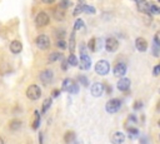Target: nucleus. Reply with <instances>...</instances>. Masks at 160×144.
Here are the masks:
<instances>
[{"label": "nucleus", "mask_w": 160, "mask_h": 144, "mask_svg": "<svg viewBox=\"0 0 160 144\" xmlns=\"http://www.w3.org/2000/svg\"><path fill=\"white\" fill-rule=\"evenodd\" d=\"M62 89H63L64 92H68V93H70V94H76V93L79 92L78 84H76L74 80H71V79H65V80L63 82Z\"/></svg>", "instance_id": "nucleus-1"}, {"label": "nucleus", "mask_w": 160, "mask_h": 144, "mask_svg": "<svg viewBox=\"0 0 160 144\" xmlns=\"http://www.w3.org/2000/svg\"><path fill=\"white\" fill-rule=\"evenodd\" d=\"M120 108H122V102H120L119 99H110V100L106 102V105H105L106 112L110 113V114L119 112Z\"/></svg>", "instance_id": "nucleus-2"}, {"label": "nucleus", "mask_w": 160, "mask_h": 144, "mask_svg": "<svg viewBox=\"0 0 160 144\" xmlns=\"http://www.w3.org/2000/svg\"><path fill=\"white\" fill-rule=\"evenodd\" d=\"M110 70V64L106 60H100L95 64V71L99 75H106Z\"/></svg>", "instance_id": "nucleus-3"}, {"label": "nucleus", "mask_w": 160, "mask_h": 144, "mask_svg": "<svg viewBox=\"0 0 160 144\" xmlns=\"http://www.w3.org/2000/svg\"><path fill=\"white\" fill-rule=\"evenodd\" d=\"M26 95L30 100H38L40 98V95H42V89H40L38 85L33 84L28 88V90H26Z\"/></svg>", "instance_id": "nucleus-4"}, {"label": "nucleus", "mask_w": 160, "mask_h": 144, "mask_svg": "<svg viewBox=\"0 0 160 144\" xmlns=\"http://www.w3.org/2000/svg\"><path fill=\"white\" fill-rule=\"evenodd\" d=\"M35 43H36V46L42 50H46L50 46V39H49L48 35H44V34L39 35L35 40Z\"/></svg>", "instance_id": "nucleus-5"}, {"label": "nucleus", "mask_w": 160, "mask_h": 144, "mask_svg": "<svg viewBox=\"0 0 160 144\" xmlns=\"http://www.w3.org/2000/svg\"><path fill=\"white\" fill-rule=\"evenodd\" d=\"M49 22H50V18H49V15H48L46 13H44V11H40V13L36 15V18H35V24H36V26H39V28L48 25Z\"/></svg>", "instance_id": "nucleus-6"}, {"label": "nucleus", "mask_w": 160, "mask_h": 144, "mask_svg": "<svg viewBox=\"0 0 160 144\" xmlns=\"http://www.w3.org/2000/svg\"><path fill=\"white\" fill-rule=\"evenodd\" d=\"M90 90H91V95L95 97V98H99V97H102L105 92V86L103 83H94L90 88Z\"/></svg>", "instance_id": "nucleus-7"}, {"label": "nucleus", "mask_w": 160, "mask_h": 144, "mask_svg": "<svg viewBox=\"0 0 160 144\" xmlns=\"http://www.w3.org/2000/svg\"><path fill=\"white\" fill-rule=\"evenodd\" d=\"M119 48V42L115 39V38H108L105 40V49L109 51V53H114Z\"/></svg>", "instance_id": "nucleus-8"}, {"label": "nucleus", "mask_w": 160, "mask_h": 144, "mask_svg": "<svg viewBox=\"0 0 160 144\" xmlns=\"http://www.w3.org/2000/svg\"><path fill=\"white\" fill-rule=\"evenodd\" d=\"M53 77H54L53 71L49 70V69L42 71V73H40V75H39V78H40V80H42V83L45 84V85H48V84H50V83L53 82Z\"/></svg>", "instance_id": "nucleus-9"}, {"label": "nucleus", "mask_w": 160, "mask_h": 144, "mask_svg": "<svg viewBox=\"0 0 160 144\" xmlns=\"http://www.w3.org/2000/svg\"><path fill=\"white\" fill-rule=\"evenodd\" d=\"M135 2H136L139 11H142L144 14H148V15H151V13H150V4L146 2V0H135Z\"/></svg>", "instance_id": "nucleus-10"}, {"label": "nucleus", "mask_w": 160, "mask_h": 144, "mask_svg": "<svg viewBox=\"0 0 160 144\" xmlns=\"http://www.w3.org/2000/svg\"><path fill=\"white\" fill-rule=\"evenodd\" d=\"M125 73H126V64L125 63H118L114 66V75L115 77L122 78L125 75Z\"/></svg>", "instance_id": "nucleus-11"}, {"label": "nucleus", "mask_w": 160, "mask_h": 144, "mask_svg": "<svg viewBox=\"0 0 160 144\" xmlns=\"http://www.w3.org/2000/svg\"><path fill=\"white\" fill-rule=\"evenodd\" d=\"M90 66H91V60L88 57V54L86 53L80 54V69L88 70V69H90Z\"/></svg>", "instance_id": "nucleus-12"}, {"label": "nucleus", "mask_w": 160, "mask_h": 144, "mask_svg": "<svg viewBox=\"0 0 160 144\" xmlns=\"http://www.w3.org/2000/svg\"><path fill=\"white\" fill-rule=\"evenodd\" d=\"M130 79H128V78H120L119 79V82H118V84H116V86H118V89L120 92H126V90H129L130 89Z\"/></svg>", "instance_id": "nucleus-13"}, {"label": "nucleus", "mask_w": 160, "mask_h": 144, "mask_svg": "<svg viewBox=\"0 0 160 144\" xmlns=\"http://www.w3.org/2000/svg\"><path fill=\"white\" fill-rule=\"evenodd\" d=\"M135 46H136V49H138L139 51L144 53V51L148 50V42H146L144 38H138V39L135 40Z\"/></svg>", "instance_id": "nucleus-14"}, {"label": "nucleus", "mask_w": 160, "mask_h": 144, "mask_svg": "<svg viewBox=\"0 0 160 144\" xmlns=\"http://www.w3.org/2000/svg\"><path fill=\"white\" fill-rule=\"evenodd\" d=\"M125 140V134L122 132H116L111 137V143L113 144H123Z\"/></svg>", "instance_id": "nucleus-15"}, {"label": "nucleus", "mask_w": 160, "mask_h": 144, "mask_svg": "<svg viewBox=\"0 0 160 144\" xmlns=\"http://www.w3.org/2000/svg\"><path fill=\"white\" fill-rule=\"evenodd\" d=\"M22 50H23V44L20 43L19 40H14V42H11V44H10V51H11V53H14V54H19Z\"/></svg>", "instance_id": "nucleus-16"}, {"label": "nucleus", "mask_w": 160, "mask_h": 144, "mask_svg": "<svg viewBox=\"0 0 160 144\" xmlns=\"http://www.w3.org/2000/svg\"><path fill=\"white\" fill-rule=\"evenodd\" d=\"M53 15H54V18H55L56 20H64V18H65V10L62 9L60 6H58V8L54 9Z\"/></svg>", "instance_id": "nucleus-17"}, {"label": "nucleus", "mask_w": 160, "mask_h": 144, "mask_svg": "<svg viewBox=\"0 0 160 144\" xmlns=\"http://www.w3.org/2000/svg\"><path fill=\"white\" fill-rule=\"evenodd\" d=\"M63 54H60V53H51L50 55H49V62L50 63H54L56 60H63Z\"/></svg>", "instance_id": "nucleus-18"}, {"label": "nucleus", "mask_w": 160, "mask_h": 144, "mask_svg": "<svg viewBox=\"0 0 160 144\" xmlns=\"http://www.w3.org/2000/svg\"><path fill=\"white\" fill-rule=\"evenodd\" d=\"M50 106H51V98H48V99H45L44 103H43V109H42V112H43V113H46V112L49 110Z\"/></svg>", "instance_id": "nucleus-19"}, {"label": "nucleus", "mask_w": 160, "mask_h": 144, "mask_svg": "<svg viewBox=\"0 0 160 144\" xmlns=\"http://www.w3.org/2000/svg\"><path fill=\"white\" fill-rule=\"evenodd\" d=\"M69 49H70V51H71V53H73V51L75 50V33H74V31H73V33H71V35H70Z\"/></svg>", "instance_id": "nucleus-20"}, {"label": "nucleus", "mask_w": 160, "mask_h": 144, "mask_svg": "<svg viewBox=\"0 0 160 144\" xmlns=\"http://www.w3.org/2000/svg\"><path fill=\"white\" fill-rule=\"evenodd\" d=\"M66 60H68L69 65H73V66H76V65H78V59H76V57L74 55L73 53L70 54V55H69V58H68Z\"/></svg>", "instance_id": "nucleus-21"}, {"label": "nucleus", "mask_w": 160, "mask_h": 144, "mask_svg": "<svg viewBox=\"0 0 160 144\" xmlns=\"http://www.w3.org/2000/svg\"><path fill=\"white\" fill-rule=\"evenodd\" d=\"M70 5H71L70 0H60V3H59V5H58V6H60L62 9L66 10L68 8H70Z\"/></svg>", "instance_id": "nucleus-22"}, {"label": "nucleus", "mask_w": 160, "mask_h": 144, "mask_svg": "<svg viewBox=\"0 0 160 144\" xmlns=\"http://www.w3.org/2000/svg\"><path fill=\"white\" fill-rule=\"evenodd\" d=\"M20 127H22V122L20 120H13L10 123V129L11 130H18Z\"/></svg>", "instance_id": "nucleus-23"}, {"label": "nucleus", "mask_w": 160, "mask_h": 144, "mask_svg": "<svg viewBox=\"0 0 160 144\" xmlns=\"http://www.w3.org/2000/svg\"><path fill=\"white\" fill-rule=\"evenodd\" d=\"M34 115H35V120H34V123H33V129H38L39 125H40V115H39V112H35Z\"/></svg>", "instance_id": "nucleus-24"}, {"label": "nucleus", "mask_w": 160, "mask_h": 144, "mask_svg": "<svg viewBox=\"0 0 160 144\" xmlns=\"http://www.w3.org/2000/svg\"><path fill=\"white\" fill-rule=\"evenodd\" d=\"M83 28H84V22H83L82 19H78V20L75 22V24H74V31L80 30V29H83Z\"/></svg>", "instance_id": "nucleus-25"}, {"label": "nucleus", "mask_w": 160, "mask_h": 144, "mask_svg": "<svg viewBox=\"0 0 160 144\" xmlns=\"http://www.w3.org/2000/svg\"><path fill=\"white\" fill-rule=\"evenodd\" d=\"M153 54L156 57L160 54V44L156 43V42H153Z\"/></svg>", "instance_id": "nucleus-26"}, {"label": "nucleus", "mask_w": 160, "mask_h": 144, "mask_svg": "<svg viewBox=\"0 0 160 144\" xmlns=\"http://www.w3.org/2000/svg\"><path fill=\"white\" fill-rule=\"evenodd\" d=\"M88 46H89V49H90L91 51H96V39H95V38H91L90 42H89V44H88Z\"/></svg>", "instance_id": "nucleus-27"}, {"label": "nucleus", "mask_w": 160, "mask_h": 144, "mask_svg": "<svg viewBox=\"0 0 160 144\" xmlns=\"http://www.w3.org/2000/svg\"><path fill=\"white\" fill-rule=\"evenodd\" d=\"M74 139H75L74 132H68V133L65 134V142H66V143H70V142H73Z\"/></svg>", "instance_id": "nucleus-28"}, {"label": "nucleus", "mask_w": 160, "mask_h": 144, "mask_svg": "<svg viewBox=\"0 0 160 144\" xmlns=\"http://www.w3.org/2000/svg\"><path fill=\"white\" fill-rule=\"evenodd\" d=\"M80 13H84V4H78L76 9L74 10V15H79Z\"/></svg>", "instance_id": "nucleus-29"}, {"label": "nucleus", "mask_w": 160, "mask_h": 144, "mask_svg": "<svg viewBox=\"0 0 160 144\" xmlns=\"http://www.w3.org/2000/svg\"><path fill=\"white\" fill-rule=\"evenodd\" d=\"M56 46H58L59 49L64 50V49H66V43H65L63 39H59V40L56 42Z\"/></svg>", "instance_id": "nucleus-30"}, {"label": "nucleus", "mask_w": 160, "mask_h": 144, "mask_svg": "<svg viewBox=\"0 0 160 144\" xmlns=\"http://www.w3.org/2000/svg\"><path fill=\"white\" fill-rule=\"evenodd\" d=\"M79 83L82 84V85H84V86H88V85H89L88 78H86V77H84V75H80V77H79Z\"/></svg>", "instance_id": "nucleus-31"}, {"label": "nucleus", "mask_w": 160, "mask_h": 144, "mask_svg": "<svg viewBox=\"0 0 160 144\" xmlns=\"http://www.w3.org/2000/svg\"><path fill=\"white\" fill-rule=\"evenodd\" d=\"M84 13H86V14H95V8H93L90 5H84Z\"/></svg>", "instance_id": "nucleus-32"}, {"label": "nucleus", "mask_w": 160, "mask_h": 144, "mask_svg": "<svg viewBox=\"0 0 160 144\" xmlns=\"http://www.w3.org/2000/svg\"><path fill=\"white\" fill-rule=\"evenodd\" d=\"M128 133H129L130 138H134V137H136L139 134V130L135 129V128H128Z\"/></svg>", "instance_id": "nucleus-33"}, {"label": "nucleus", "mask_w": 160, "mask_h": 144, "mask_svg": "<svg viewBox=\"0 0 160 144\" xmlns=\"http://www.w3.org/2000/svg\"><path fill=\"white\" fill-rule=\"evenodd\" d=\"M150 13L151 14H160V6H158V5H150Z\"/></svg>", "instance_id": "nucleus-34"}, {"label": "nucleus", "mask_w": 160, "mask_h": 144, "mask_svg": "<svg viewBox=\"0 0 160 144\" xmlns=\"http://www.w3.org/2000/svg\"><path fill=\"white\" fill-rule=\"evenodd\" d=\"M153 74H154V75H160V64H158V65H155V66H154Z\"/></svg>", "instance_id": "nucleus-35"}, {"label": "nucleus", "mask_w": 160, "mask_h": 144, "mask_svg": "<svg viewBox=\"0 0 160 144\" xmlns=\"http://www.w3.org/2000/svg\"><path fill=\"white\" fill-rule=\"evenodd\" d=\"M142 106H143V103L140 102V100L135 102V103H134V105H133V108H134V109H140V108H142Z\"/></svg>", "instance_id": "nucleus-36"}, {"label": "nucleus", "mask_w": 160, "mask_h": 144, "mask_svg": "<svg viewBox=\"0 0 160 144\" xmlns=\"http://www.w3.org/2000/svg\"><path fill=\"white\" fill-rule=\"evenodd\" d=\"M154 42H156V43H159V44H160V31H158V33L155 34V37H154Z\"/></svg>", "instance_id": "nucleus-37"}, {"label": "nucleus", "mask_w": 160, "mask_h": 144, "mask_svg": "<svg viewBox=\"0 0 160 144\" xmlns=\"http://www.w3.org/2000/svg\"><path fill=\"white\" fill-rule=\"evenodd\" d=\"M64 35H65V31H64V30L58 31V38H59V39H63V38H64Z\"/></svg>", "instance_id": "nucleus-38"}, {"label": "nucleus", "mask_w": 160, "mask_h": 144, "mask_svg": "<svg viewBox=\"0 0 160 144\" xmlns=\"http://www.w3.org/2000/svg\"><path fill=\"white\" fill-rule=\"evenodd\" d=\"M68 64H69L68 60H64V59H63V70H66V69H68Z\"/></svg>", "instance_id": "nucleus-39"}, {"label": "nucleus", "mask_w": 160, "mask_h": 144, "mask_svg": "<svg viewBox=\"0 0 160 144\" xmlns=\"http://www.w3.org/2000/svg\"><path fill=\"white\" fill-rule=\"evenodd\" d=\"M59 94H60V90H54V92H53V97H54V98H56Z\"/></svg>", "instance_id": "nucleus-40"}, {"label": "nucleus", "mask_w": 160, "mask_h": 144, "mask_svg": "<svg viewBox=\"0 0 160 144\" xmlns=\"http://www.w3.org/2000/svg\"><path fill=\"white\" fill-rule=\"evenodd\" d=\"M55 2V0H43V3H45V4H53Z\"/></svg>", "instance_id": "nucleus-41"}, {"label": "nucleus", "mask_w": 160, "mask_h": 144, "mask_svg": "<svg viewBox=\"0 0 160 144\" xmlns=\"http://www.w3.org/2000/svg\"><path fill=\"white\" fill-rule=\"evenodd\" d=\"M129 120H131V122H136V118H135V115H129Z\"/></svg>", "instance_id": "nucleus-42"}, {"label": "nucleus", "mask_w": 160, "mask_h": 144, "mask_svg": "<svg viewBox=\"0 0 160 144\" xmlns=\"http://www.w3.org/2000/svg\"><path fill=\"white\" fill-rule=\"evenodd\" d=\"M39 143H40V144H43V134H42V133L39 134Z\"/></svg>", "instance_id": "nucleus-43"}, {"label": "nucleus", "mask_w": 160, "mask_h": 144, "mask_svg": "<svg viewBox=\"0 0 160 144\" xmlns=\"http://www.w3.org/2000/svg\"><path fill=\"white\" fill-rule=\"evenodd\" d=\"M0 144H4V139L2 137H0Z\"/></svg>", "instance_id": "nucleus-44"}, {"label": "nucleus", "mask_w": 160, "mask_h": 144, "mask_svg": "<svg viewBox=\"0 0 160 144\" xmlns=\"http://www.w3.org/2000/svg\"><path fill=\"white\" fill-rule=\"evenodd\" d=\"M158 110L160 112V102H159V104H158Z\"/></svg>", "instance_id": "nucleus-45"}, {"label": "nucleus", "mask_w": 160, "mask_h": 144, "mask_svg": "<svg viewBox=\"0 0 160 144\" xmlns=\"http://www.w3.org/2000/svg\"><path fill=\"white\" fill-rule=\"evenodd\" d=\"M158 125H159V127H160V120H159V122H158Z\"/></svg>", "instance_id": "nucleus-46"}, {"label": "nucleus", "mask_w": 160, "mask_h": 144, "mask_svg": "<svg viewBox=\"0 0 160 144\" xmlns=\"http://www.w3.org/2000/svg\"><path fill=\"white\" fill-rule=\"evenodd\" d=\"M158 2H159V3H160V0H158Z\"/></svg>", "instance_id": "nucleus-47"}, {"label": "nucleus", "mask_w": 160, "mask_h": 144, "mask_svg": "<svg viewBox=\"0 0 160 144\" xmlns=\"http://www.w3.org/2000/svg\"><path fill=\"white\" fill-rule=\"evenodd\" d=\"M159 138H160V137H159Z\"/></svg>", "instance_id": "nucleus-48"}]
</instances>
